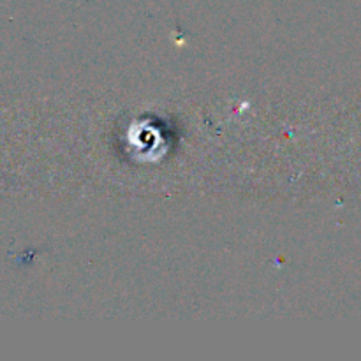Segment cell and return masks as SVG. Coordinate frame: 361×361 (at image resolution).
<instances>
[]
</instances>
